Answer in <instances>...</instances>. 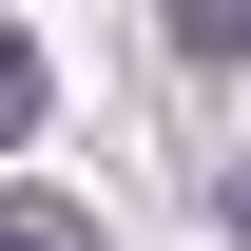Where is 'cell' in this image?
<instances>
[{"mask_svg": "<svg viewBox=\"0 0 251 251\" xmlns=\"http://www.w3.org/2000/svg\"><path fill=\"white\" fill-rule=\"evenodd\" d=\"M0 251H97V213L77 193H0Z\"/></svg>", "mask_w": 251, "mask_h": 251, "instance_id": "6da1fadb", "label": "cell"}, {"mask_svg": "<svg viewBox=\"0 0 251 251\" xmlns=\"http://www.w3.org/2000/svg\"><path fill=\"white\" fill-rule=\"evenodd\" d=\"M0 135H39V39L0 20Z\"/></svg>", "mask_w": 251, "mask_h": 251, "instance_id": "7a4b0ae2", "label": "cell"}, {"mask_svg": "<svg viewBox=\"0 0 251 251\" xmlns=\"http://www.w3.org/2000/svg\"><path fill=\"white\" fill-rule=\"evenodd\" d=\"M232 251H251V174H232Z\"/></svg>", "mask_w": 251, "mask_h": 251, "instance_id": "3957f363", "label": "cell"}]
</instances>
